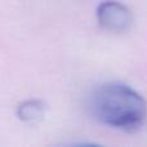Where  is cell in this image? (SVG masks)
<instances>
[{"instance_id": "obj_1", "label": "cell", "mask_w": 147, "mask_h": 147, "mask_svg": "<svg viewBox=\"0 0 147 147\" xmlns=\"http://www.w3.org/2000/svg\"><path fill=\"white\" fill-rule=\"evenodd\" d=\"M90 109L101 123L124 132L140 129L147 117L145 98L121 83H107L98 86L92 96Z\"/></svg>"}, {"instance_id": "obj_2", "label": "cell", "mask_w": 147, "mask_h": 147, "mask_svg": "<svg viewBox=\"0 0 147 147\" xmlns=\"http://www.w3.org/2000/svg\"><path fill=\"white\" fill-rule=\"evenodd\" d=\"M98 23L111 32H124L132 25V12L127 5L115 0L102 1L97 8Z\"/></svg>"}, {"instance_id": "obj_3", "label": "cell", "mask_w": 147, "mask_h": 147, "mask_svg": "<svg viewBox=\"0 0 147 147\" xmlns=\"http://www.w3.org/2000/svg\"><path fill=\"white\" fill-rule=\"evenodd\" d=\"M45 111V106L39 99H28L18 106L17 115L22 121L26 123H35L40 120Z\"/></svg>"}]
</instances>
